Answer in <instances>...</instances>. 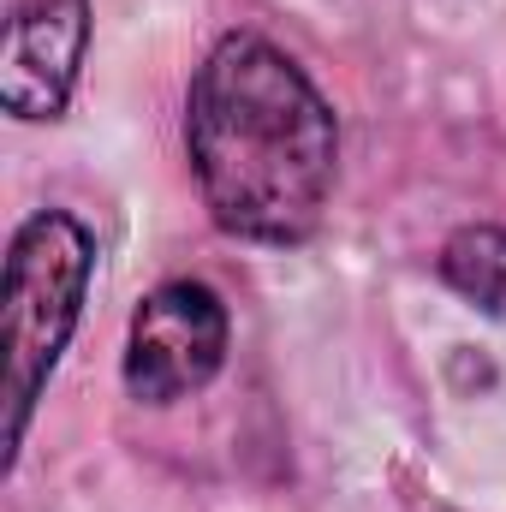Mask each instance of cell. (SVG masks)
Returning <instances> with one entry per match:
<instances>
[{
	"mask_svg": "<svg viewBox=\"0 0 506 512\" xmlns=\"http://www.w3.org/2000/svg\"><path fill=\"white\" fill-rule=\"evenodd\" d=\"M96 274V239L78 215L42 209L12 233L0 292V352H6V471L24 447L30 411L54 376Z\"/></svg>",
	"mask_w": 506,
	"mask_h": 512,
	"instance_id": "obj_2",
	"label": "cell"
},
{
	"mask_svg": "<svg viewBox=\"0 0 506 512\" xmlns=\"http://www.w3.org/2000/svg\"><path fill=\"white\" fill-rule=\"evenodd\" d=\"M441 280L477 310L506 316V227H459L441 245Z\"/></svg>",
	"mask_w": 506,
	"mask_h": 512,
	"instance_id": "obj_5",
	"label": "cell"
},
{
	"mask_svg": "<svg viewBox=\"0 0 506 512\" xmlns=\"http://www.w3.org/2000/svg\"><path fill=\"white\" fill-rule=\"evenodd\" d=\"M90 54V0H18L6 24L0 102L12 120H60Z\"/></svg>",
	"mask_w": 506,
	"mask_h": 512,
	"instance_id": "obj_4",
	"label": "cell"
},
{
	"mask_svg": "<svg viewBox=\"0 0 506 512\" xmlns=\"http://www.w3.org/2000/svg\"><path fill=\"white\" fill-rule=\"evenodd\" d=\"M227 364V304L203 280H167L155 286L126 340V393L143 405H173L197 387H209Z\"/></svg>",
	"mask_w": 506,
	"mask_h": 512,
	"instance_id": "obj_3",
	"label": "cell"
},
{
	"mask_svg": "<svg viewBox=\"0 0 506 512\" xmlns=\"http://www.w3.org/2000/svg\"><path fill=\"white\" fill-rule=\"evenodd\" d=\"M185 149L221 233L304 245L340 173V126L322 90L268 36L233 30L209 48L185 96Z\"/></svg>",
	"mask_w": 506,
	"mask_h": 512,
	"instance_id": "obj_1",
	"label": "cell"
}]
</instances>
